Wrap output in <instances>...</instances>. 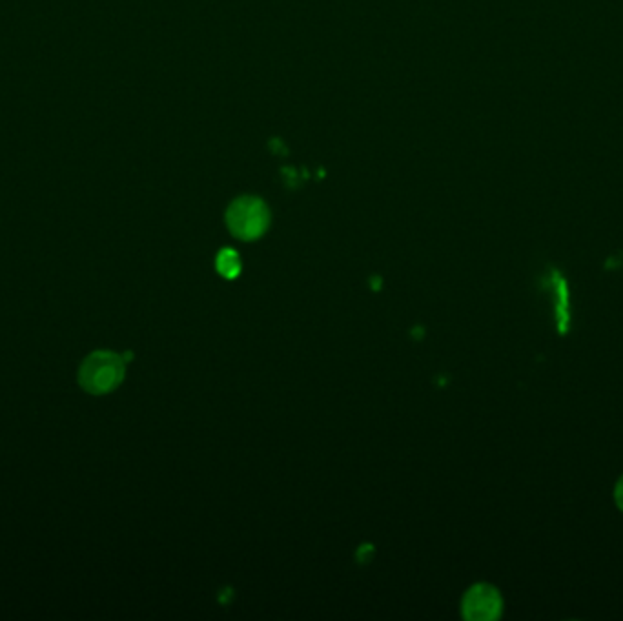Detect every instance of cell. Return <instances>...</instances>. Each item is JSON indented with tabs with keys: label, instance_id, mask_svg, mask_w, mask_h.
I'll return each instance as SVG.
<instances>
[{
	"label": "cell",
	"instance_id": "6da1fadb",
	"mask_svg": "<svg viewBox=\"0 0 623 621\" xmlns=\"http://www.w3.org/2000/svg\"><path fill=\"white\" fill-rule=\"evenodd\" d=\"M124 379V359L113 351L98 350L87 355L80 366V386L95 395L115 390Z\"/></svg>",
	"mask_w": 623,
	"mask_h": 621
},
{
	"label": "cell",
	"instance_id": "7a4b0ae2",
	"mask_svg": "<svg viewBox=\"0 0 623 621\" xmlns=\"http://www.w3.org/2000/svg\"><path fill=\"white\" fill-rule=\"evenodd\" d=\"M270 222L268 208L255 197L237 199L226 211V224L230 231L242 240L260 237Z\"/></svg>",
	"mask_w": 623,
	"mask_h": 621
},
{
	"label": "cell",
	"instance_id": "3957f363",
	"mask_svg": "<svg viewBox=\"0 0 623 621\" xmlns=\"http://www.w3.org/2000/svg\"><path fill=\"white\" fill-rule=\"evenodd\" d=\"M503 599L497 588L486 583L474 585L463 597V616L474 621H488L499 617Z\"/></svg>",
	"mask_w": 623,
	"mask_h": 621
},
{
	"label": "cell",
	"instance_id": "277c9868",
	"mask_svg": "<svg viewBox=\"0 0 623 621\" xmlns=\"http://www.w3.org/2000/svg\"><path fill=\"white\" fill-rule=\"evenodd\" d=\"M217 268L224 277H235L240 271L239 257L233 249H222L217 259Z\"/></svg>",
	"mask_w": 623,
	"mask_h": 621
},
{
	"label": "cell",
	"instance_id": "5b68a950",
	"mask_svg": "<svg viewBox=\"0 0 623 621\" xmlns=\"http://www.w3.org/2000/svg\"><path fill=\"white\" fill-rule=\"evenodd\" d=\"M614 499H616V504L619 506V510H623V475L619 477V481L616 483V488H614Z\"/></svg>",
	"mask_w": 623,
	"mask_h": 621
}]
</instances>
